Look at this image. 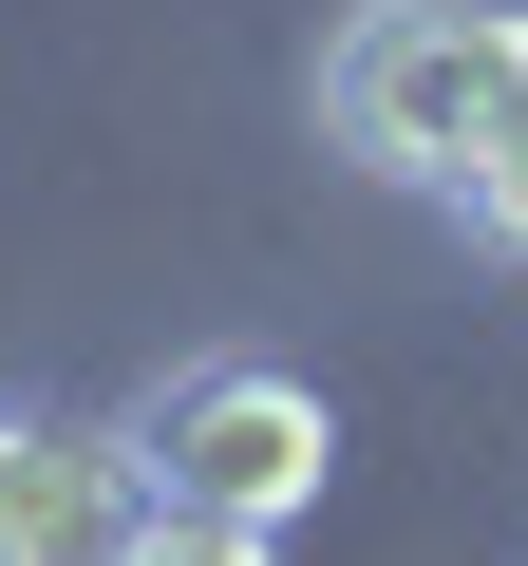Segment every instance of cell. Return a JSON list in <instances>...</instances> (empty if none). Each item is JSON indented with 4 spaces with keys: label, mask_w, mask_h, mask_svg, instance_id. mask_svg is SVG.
I'll use <instances>...</instances> for the list:
<instances>
[{
    "label": "cell",
    "mask_w": 528,
    "mask_h": 566,
    "mask_svg": "<svg viewBox=\"0 0 528 566\" xmlns=\"http://www.w3.org/2000/svg\"><path fill=\"white\" fill-rule=\"evenodd\" d=\"M114 566H264V528H189V510H151Z\"/></svg>",
    "instance_id": "obj_5"
},
{
    "label": "cell",
    "mask_w": 528,
    "mask_h": 566,
    "mask_svg": "<svg viewBox=\"0 0 528 566\" xmlns=\"http://www.w3.org/2000/svg\"><path fill=\"white\" fill-rule=\"evenodd\" d=\"M133 528H151V491H133V453L95 416H20L0 397V566H114Z\"/></svg>",
    "instance_id": "obj_3"
},
{
    "label": "cell",
    "mask_w": 528,
    "mask_h": 566,
    "mask_svg": "<svg viewBox=\"0 0 528 566\" xmlns=\"http://www.w3.org/2000/svg\"><path fill=\"white\" fill-rule=\"evenodd\" d=\"M509 57H528V0H359L321 39V151H359L378 189H453L490 151Z\"/></svg>",
    "instance_id": "obj_1"
},
{
    "label": "cell",
    "mask_w": 528,
    "mask_h": 566,
    "mask_svg": "<svg viewBox=\"0 0 528 566\" xmlns=\"http://www.w3.org/2000/svg\"><path fill=\"white\" fill-rule=\"evenodd\" d=\"M453 208H472L490 264H528V57H509V95H490V151L453 170Z\"/></svg>",
    "instance_id": "obj_4"
},
{
    "label": "cell",
    "mask_w": 528,
    "mask_h": 566,
    "mask_svg": "<svg viewBox=\"0 0 528 566\" xmlns=\"http://www.w3.org/2000/svg\"><path fill=\"white\" fill-rule=\"evenodd\" d=\"M114 453H133V491L189 510V528H284V510H321L340 416H321V378H284V359H170V378L114 416Z\"/></svg>",
    "instance_id": "obj_2"
}]
</instances>
